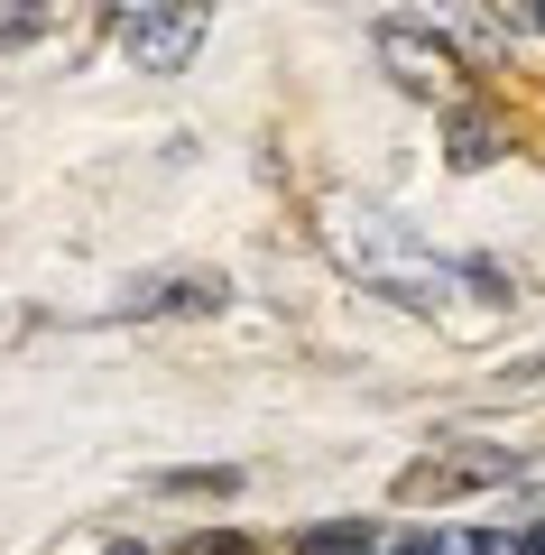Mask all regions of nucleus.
Wrapping results in <instances>:
<instances>
[{"mask_svg": "<svg viewBox=\"0 0 545 555\" xmlns=\"http://www.w3.org/2000/svg\"><path fill=\"white\" fill-rule=\"evenodd\" d=\"M324 232H333V259H342L361 287H379V297L416 306V315H453L471 287H481V297H499V278H481V269H444V259L416 250L398 222H379L371 204H333Z\"/></svg>", "mask_w": 545, "mask_h": 555, "instance_id": "1", "label": "nucleus"}, {"mask_svg": "<svg viewBox=\"0 0 545 555\" xmlns=\"http://www.w3.org/2000/svg\"><path fill=\"white\" fill-rule=\"evenodd\" d=\"M518 463L508 454H434V463H416V473H398V500H453V491H490V481H508Z\"/></svg>", "mask_w": 545, "mask_h": 555, "instance_id": "2", "label": "nucleus"}, {"mask_svg": "<svg viewBox=\"0 0 545 555\" xmlns=\"http://www.w3.org/2000/svg\"><path fill=\"white\" fill-rule=\"evenodd\" d=\"M195 38H204V0H167V10H148V20H139L130 56L167 75V65H185V56H195Z\"/></svg>", "mask_w": 545, "mask_h": 555, "instance_id": "3", "label": "nucleus"}, {"mask_svg": "<svg viewBox=\"0 0 545 555\" xmlns=\"http://www.w3.org/2000/svg\"><path fill=\"white\" fill-rule=\"evenodd\" d=\"M222 306V278H148L120 297V315H213Z\"/></svg>", "mask_w": 545, "mask_h": 555, "instance_id": "4", "label": "nucleus"}, {"mask_svg": "<svg viewBox=\"0 0 545 555\" xmlns=\"http://www.w3.org/2000/svg\"><path fill=\"white\" fill-rule=\"evenodd\" d=\"M306 555H371V528H361V518H342V528H314Z\"/></svg>", "mask_w": 545, "mask_h": 555, "instance_id": "5", "label": "nucleus"}, {"mask_svg": "<svg viewBox=\"0 0 545 555\" xmlns=\"http://www.w3.org/2000/svg\"><path fill=\"white\" fill-rule=\"evenodd\" d=\"M508 546H527V555H545V528H536V537H508Z\"/></svg>", "mask_w": 545, "mask_h": 555, "instance_id": "6", "label": "nucleus"}]
</instances>
